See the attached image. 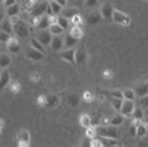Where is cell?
<instances>
[{
  "instance_id": "816d5d0a",
  "label": "cell",
  "mask_w": 148,
  "mask_h": 147,
  "mask_svg": "<svg viewBox=\"0 0 148 147\" xmlns=\"http://www.w3.org/2000/svg\"><path fill=\"white\" fill-rule=\"evenodd\" d=\"M3 20H4V16H3V13H1V11H0V23H1Z\"/></svg>"
},
{
  "instance_id": "ba28073f",
  "label": "cell",
  "mask_w": 148,
  "mask_h": 147,
  "mask_svg": "<svg viewBox=\"0 0 148 147\" xmlns=\"http://www.w3.org/2000/svg\"><path fill=\"white\" fill-rule=\"evenodd\" d=\"M49 1H42V3H39L36 4V5L32 8L31 10V16H35V18H40V16H42L45 14V11H46V6H47Z\"/></svg>"
},
{
  "instance_id": "d6986e66",
  "label": "cell",
  "mask_w": 148,
  "mask_h": 147,
  "mask_svg": "<svg viewBox=\"0 0 148 147\" xmlns=\"http://www.w3.org/2000/svg\"><path fill=\"white\" fill-rule=\"evenodd\" d=\"M85 60H86V51H85V47H80V50H76V54H75L76 65L84 64Z\"/></svg>"
},
{
  "instance_id": "f6af8a7d",
  "label": "cell",
  "mask_w": 148,
  "mask_h": 147,
  "mask_svg": "<svg viewBox=\"0 0 148 147\" xmlns=\"http://www.w3.org/2000/svg\"><path fill=\"white\" fill-rule=\"evenodd\" d=\"M45 15H47V16H51V15H55L54 13H52V9H51V6H50V4H47V6H46V11H45Z\"/></svg>"
},
{
  "instance_id": "1f68e13d",
  "label": "cell",
  "mask_w": 148,
  "mask_h": 147,
  "mask_svg": "<svg viewBox=\"0 0 148 147\" xmlns=\"http://www.w3.org/2000/svg\"><path fill=\"white\" fill-rule=\"evenodd\" d=\"M110 124L112 126H121L123 124V116L122 115H116L110 120Z\"/></svg>"
},
{
  "instance_id": "8992f818",
  "label": "cell",
  "mask_w": 148,
  "mask_h": 147,
  "mask_svg": "<svg viewBox=\"0 0 148 147\" xmlns=\"http://www.w3.org/2000/svg\"><path fill=\"white\" fill-rule=\"evenodd\" d=\"M134 110V102L133 100H125L123 99V102H122V107H121V113L123 117H128L132 115Z\"/></svg>"
},
{
  "instance_id": "4dcf8cb0",
  "label": "cell",
  "mask_w": 148,
  "mask_h": 147,
  "mask_svg": "<svg viewBox=\"0 0 148 147\" xmlns=\"http://www.w3.org/2000/svg\"><path fill=\"white\" fill-rule=\"evenodd\" d=\"M122 102H123V99H116V97H112V100H111V104H112L113 109L116 110L117 112H120V111H121Z\"/></svg>"
},
{
  "instance_id": "681fc988",
  "label": "cell",
  "mask_w": 148,
  "mask_h": 147,
  "mask_svg": "<svg viewBox=\"0 0 148 147\" xmlns=\"http://www.w3.org/2000/svg\"><path fill=\"white\" fill-rule=\"evenodd\" d=\"M143 113H145V116H148V107L145 109V111H143Z\"/></svg>"
},
{
  "instance_id": "30bf717a",
  "label": "cell",
  "mask_w": 148,
  "mask_h": 147,
  "mask_svg": "<svg viewBox=\"0 0 148 147\" xmlns=\"http://www.w3.org/2000/svg\"><path fill=\"white\" fill-rule=\"evenodd\" d=\"M6 47H8V51H10V54H18V52L21 50V45L18 41L16 39L10 38L6 43Z\"/></svg>"
},
{
  "instance_id": "9a60e30c",
  "label": "cell",
  "mask_w": 148,
  "mask_h": 147,
  "mask_svg": "<svg viewBox=\"0 0 148 147\" xmlns=\"http://www.w3.org/2000/svg\"><path fill=\"white\" fill-rule=\"evenodd\" d=\"M134 92H136V97H139V99L143 96H146L148 93V81L138 85V86L134 89Z\"/></svg>"
},
{
  "instance_id": "db71d44e",
  "label": "cell",
  "mask_w": 148,
  "mask_h": 147,
  "mask_svg": "<svg viewBox=\"0 0 148 147\" xmlns=\"http://www.w3.org/2000/svg\"><path fill=\"white\" fill-rule=\"evenodd\" d=\"M46 1H54V0H46Z\"/></svg>"
},
{
  "instance_id": "d6a6232c",
  "label": "cell",
  "mask_w": 148,
  "mask_h": 147,
  "mask_svg": "<svg viewBox=\"0 0 148 147\" xmlns=\"http://www.w3.org/2000/svg\"><path fill=\"white\" fill-rule=\"evenodd\" d=\"M80 124L84 126V127H90V126H91V118H90V116L88 115H82L81 117H80Z\"/></svg>"
},
{
  "instance_id": "484cf974",
  "label": "cell",
  "mask_w": 148,
  "mask_h": 147,
  "mask_svg": "<svg viewBox=\"0 0 148 147\" xmlns=\"http://www.w3.org/2000/svg\"><path fill=\"white\" fill-rule=\"evenodd\" d=\"M70 34H71L75 39H81L82 38V35H84V31H82V29L80 27V25H73L72 26V29L70 30Z\"/></svg>"
},
{
  "instance_id": "7a4b0ae2",
  "label": "cell",
  "mask_w": 148,
  "mask_h": 147,
  "mask_svg": "<svg viewBox=\"0 0 148 147\" xmlns=\"http://www.w3.org/2000/svg\"><path fill=\"white\" fill-rule=\"evenodd\" d=\"M96 135H100L101 137H111V138H118V131L116 126H101L96 128Z\"/></svg>"
},
{
  "instance_id": "ffe728a7",
  "label": "cell",
  "mask_w": 148,
  "mask_h": 147,
  "mask_svg": "<svg viewBox=\"0 0 148 147\" xmlns=\"http://www.w3.org/2000/svg\"><path fill=\"white\" fill-rule=\"evenodd\" d=\"M101 141V146H110V147H113V146H118L120 142L117 141V138H111V137H101L100 138Z\"/></svg>"
},
{
  "instance_id": "7dc6e473",
  "label": "cell",
  "mask_w": 148,
  "mask_h": 147,
  "mask_svg": "<svg viewBox=\"0 0 148 147\" xmlns=\"http://www.w3.org/2000/svg\"><path fill=\"white\" fill-rule=\"evenodd\" d=\"M136 131H137V126L132 125V126H131V133H132L133 136H136Z\"/></svg>"
},
{
  "instance_id": "f907efd6",
  "label": "cell",
  "mask_w": 148,
  "mask_h": 147,
  "mask_svg": "<svg viewBox=\"0 0 148 147\" xmlns=\"http://www.w3.org/2000/svg\"><path fill=\"white\" fill-rule=\"evenodd\" d=\"M1 130H3V120H0V133H1Z\"/></svg>"
},
{
  "instance_id": "83f0119b",
  "label": "cell",
  "mask_w": 148,
  "mask_h": 147,
  "mask_svg": "<svg viewBox=\"0 0 148 147\" xmlns=\"http://www.w3.org/2000/svg\"><path fill=\"white\" fill-rule=\"evenodd\" d=\"M147 135V126L145 124H139L137 125V131H136V136H138V137H145Z\"/></svg>"
},
{
  "instance_id": "52a82bcc",
  "label": "cell",
  "mask_w": 148,
  "mask_h": 147,
  "mask_svg": "<svg viewBox=\"0 0 148 147\" xmlns=\"http://www.w3.org/2000/svg\"><path fill=\"white\" fill-rule=\"evenodd\" d=\"M25 56L27 59L32 60V61H41L45 58V54L39 51V50H36V49H34V47H31V49H27V50L25 51Z\"/></svg>"
},
{
  "instance_id": "bcb514c9",
  "label": "cell",
  "mask_w": 148,
  "mask_h": 147,
  "mask_svg": "<svg viewBox=\"0 0 148 147\" xmlns=\"http://www.w3.org/2000/svg\"><path fill=\"white\" fill-rule=\"evenodd\" d=\"M55 1L59 4V5L62 6V8H65V6L67 5V0H55Z\"/></svg>"
},
{
  "instance_id": "5bb4252c",
  "label": "cell",
  "mask_w": 148,
  "mask_h": 147,
  "mask_svg": "<svg viewBox=\"0 0 148 147\" xmlns=\"http://www.w3.org/2000/svg\"><path fill=\"white\" fill-rule=\"evenodd\" d=\"M49 26H50V20H49V16L47 15H42L40 16L38 23H36V27H38L39 30H46L49 29Z\"/></svg>"
},
{
  "instance_id": "c3c4849f",
  "label": "cell",
  "mask_w": 148,
  "mask_h": 147,
  "mask_svg": "<svg viewBox=\"0 0 148 147\" xmlns=\"http://www.w3.org/2000/svg\"><path fill=\"white\" fill-rule=\"evenodd\" d=\"M143 121H145V125L148 127V116H146V118H143Z\"/></svg>"
},
{
  "instance_id": "8d00e7d4",
  "label": "cell",
  "mask_w": 148,
  "mask_h": 147,
  "mask_svg": "<svg viewBox=\"0 0 148 147\" xmlns=\"http://www.w3.org/2000/svg\"><path fill=\"white\" fill-rule=\"evenodd\" d=\"M57 102H59V97L57 96H49L47 99H46V105L47 106H55Z\"/></svg>"
},
{
  "instance_id": "836d02e7",
  "label": "cell",
  "mask_w": 148,
  "mask_h": 147,
  "mask_svg": "<svg viewBox=\"0 0 148 147\" xmlns=\"http://www.w3.org/2000/svg\"><path fill=\"white\" fill-rule=\"evenodd\" d=\"M132 116L134 120H141L143 121V118H145V113H143V110H139V109H136L133 110V112H132Z\"/></svg>"
},
{
  "instance_id": "f1b7e54d",
  "label": "cell",
  "mask_w": 148,
  "mask_h": 147,
  "mask_svg": "<svg viewBox=\"0 0 148 147\" xmlns=\"http://www.w3.org/2000/svg\"><path fill=\"white\" fill-rule=\"evenodd\" d=\"M31 47H34V49H36V50H39V51H41V52H44L45 54V46L36 38L31 39Z\"/></svg>"
},
{
  "instance_id": "4fadbf2b",
  "label": "cell",
  "mask_w": 148,
  "mask_h": 147,
  "mask_svg": "<svg viewBox=\"0 0 148 147\" xmlns=\"http://www.w3.org/2000/svg\"><path fill=\"white\" fill-rule=\"evenodd\" d=\"M30 133L26 130H23L20 131V133L18 135V141H19V145L20 146H27L30 144Z\"/></svg>"
},
{
  "instance_id": "277c9868",
  "label": "cell",
  "mask_w": 148,
  "mask_h": 147,
  "mask_svg": "<svg viewBox=\"0 0 148 147\" xmlns=\"http://www.w3.org/2000/svg\"><path fill=\"white\" fill-rule=\"evenodd\" d=\"M36 39H38L39 41L45 47H46V46H50L51 40H52V34L49 31V29H46V30H40L38 34H36Z\"/></svg>"
},
{
  "instance_id": "2e32d148",
  "label": "cell",
  "mask_w": 148,
  "mask_h": 147,
  "mask_svg": "<svg viewBox=\"0 0 148 147\" xmlns=\"http://www.w3.org/2000/svg\"><path fill=\"white\" fill-rule=\"evenodd\" d=\"M77 45V39H75L71 34H67L64 38V47L65 49H72Z\"/></svg>"
},
{
  "instance_id": "3957f363",
  "label": "cell",
  "mask_w": 148,
  "mask_h": 147,
  "mask_svg": "<svg viewBox=\"0 0 148 147\" xmlns=\"http://www.w3.org/2000/svg\"><path fill=\"white\" fill-rule=\"evenodd\" d=\"M112 20L116 24H120V25H123V26L131 25V18L127 14L123 13V11H120V10H113Z\"/></svg>"
},
{
  "instance_id": "8fae6325",
  "label": "cell",
  "mask_w": 148,
  "mask_h": 147,
  "mask_svg": "<svg viewBox=\"0 0 148 147\" xmlns=\"http://www.w3.org/2000/svg\"><path fill=\"white\" fill-rule=\"evenodd\" d=\"M10 81H11V76L9 71L4 69V71H1V74H0V92L4 91V89L10 84Z\"/></svg>"
},
{
  "instance_id": "d4e9b609",
  "label": "cell",
  "mask_w": 148,
  "mask_h": 147,
  "mask_svg": "<svg viewBox=\"0 0 148 147\" xmlns=\"http://www.w3.org/2000/svg\"><path fill=\"white\" fill-rule=\"evenodd\" d=\"M70 23L71 21H70L67 18H65V16H62V15H57V24H59L64 30H69Z\"/></svg>"
},
{
  "instance_id": "7bdbcfd3",
  "label": "cell",
  "mask_w": 148,
  "mask_h": 147,
  "mask_svg": "<svg viewBox=\"0 0 148 147\" xmlns=\"http://www.w3.org/2000/svg\"><path fill=\"white\" fill-rule=\"evenodd\" d=\"M10 86H11V91L13 92H18L20 90V85L18 82H10Z\"/></svg>"
},
{
  "instance_id": "9f6ffc18",
  "label": "cell",
  "mask_w": 148,
  "mask_h": 147,
  "mask_svg": "<svg viewBox=\"0 0 148 147\" xmlns=\"http://www.w3.org/2000/svg\"><path fill=\"white\" fill-rule=\"evenodd\" d=\"M80 1H85V0H80Z\"/></svg>"
},
{
  "instance_id": "7402d4cb",
  "label": "cell",
  "mask_w": 148,
  "mask_h": 147,
  "mask_svg": "<svg viewBox=\"0 0 148 147\" xmlns=\"http://www.w3.org/2000/svg\"><path fill=\"white\" fill-rule=\"evenodd\" d=\"M0 30L8 32V34H13L14 30H13V24H11L10 19L9 20H3L1 23H0Z\"/></svg>"
},
{
  "instance_id": "44dd1931",
  "label": "cell",
  "mask_w": 148,
  "mask_h": 147,
  "mask_svg": "<svg viewBox=\"0 0 148 147\" xmlns=\"http://www.w3.org/2000/svg\"><path fill=\"white\" fill-rule=\"evenodd\" d=\"M11 64V56L8 54H0V69H6Z\"/></svg>"
},
{
  "instance_id": "9c48e42d",
  "label": "cell",
  "mask_w": 148,
  "mask_h": 147,
  "mask_svg": "<svg viewBox=\"0 0 148 147\" xmlns=\"http://www.w3.org/2000/svg\"><path fill=\"white\" fill-rule=\"evenodd\" d=\"M113 10L114 9H113L112 4H110V3L102 4V6H101V15H102V18L106 19V20H111V19H112Z\"/></svg>"
},
{
  "instance_id": "74e56055",
  "label": "cell",
  "mask_w": 148,
  "mask_h": 147,
  "mask_svg": "<svg viewBox=\"0 0 148 147\" xmlns=\"http://www.w3.org/2000/svg\"><path fill=\"white\" fill-rule=\"evenodd\" d=\"M86 136L92 140V138L96 136V130H93L91 126H90V127H87V128H86Z\"/></svg>"
},
{
  "instance_id": "f5cc1de1",
  "label": "cell",
  "mask_w": 148,
  "mask_h": 147,
  "mask_svg": "<svg viewBox=\"0 0 148 147\" xmlns=\"http://www.w3.org/2000/svg\"><path fill=\"white\" fill-rule=\"evenodd\" d=\"M3 5V0H0V6H1Z\"/></svg>"
},
{
  "instance_id": "60d3db41",
  "label": "cell",
  "mask_w": 148,
  "mask_h": 147,
  "mask_svg": "<svg viewBox=\"0 0 148 147\" xmlns=\"http://www.w3.org/2000/svg\"><path fill=\"white\" fill-rule=\"evenodd\" d=\"M98 3V0H85V5L87 8H93Z\"/></svg>"
},
{
  "instance_id": "b9f144b4",
  "label": "cell",
  "mask_w": 148,
  "mask_h": 147,
  "mask_svg": "<svg viewBox=\"0 0 148 147\" xmlns=\"http://www.w3.org/2000/svg\"><path fill=\"white\" fill-rule=\"evenodd\" d=\"M141 105L143 106V107H148V93L146 96H143V97H141Z\"/></svg>"
},
{
  "instance_id": "ab89813d",
  "label": "cell",
  "mask_w": 148,
  "mask_h": 147,
  "mask_svg": "<svg viewBox=\"0 0 148 147\" xmlns=\"http://www.w3.org/2000/svg\"><path fill=\"white\" fill-rule=\"evenodd\" d=\"M70 21L73 23V24H75V25H80V24H81V16H80L79 14H77V15L73 16V18H72L71 20H70Z\"/></svg>"
},
{
  "instance_id": "f546056e",
  "label": "cell",
  "mask_w": 148,
  "mask_h": 147,
  "mask_svg": "<svg viewBox=\"0 0 148 147\" xmlns=\"http://www.w3.org/2000/svg\"><path fill=\"white\" fill-rule=\"evenodd\" d=\"M49 4H50V6L52 9V13H54L55 15H60L61 14V11H62V6L59 5L55 0H54V1H49Z\"/></svg>"
},
{
  "instance_id": "ee69618b",
  "label": "cell",
  "mask_w": 148,
  "mask_h": 147,
  "mask_svg": "<svg viewBox=\"0 0 148 147\" xmlns=\"http://www.w3.org/2000/svg\"><path fill=\"white\" fill-rule=\"evenodd\" d=\"M3 4H4L5 8H9L11 5H14V4H16V0H4Z\"/></svg>"
},
{
  "instance_id": "d590c367",
  "label": "cell",
  "mask_w": 148,
  "mask_h": 147,
  "mask_svg": "<svg viewBox=\"0 0 148 147\" xmlns=\"http://www.w3.org/2000/svg\"><path fill=\"white\" fill-rule=\"evenodd\" d=\"M11 38L10 34H8V32L0 30V44H6L8 40H9Z\"/></svg>"
},
{
  "instance_id": "ac0fdd59",
  "label": "cell",
  "mask_w": 148,
  "mask_h": 147,
  "mask_svg": "<svg viewBox=\"0 0 148 147\" xmlns=\"http://www.w3.org/2000/svg\"><path fill=\"white\" fill-rule=\"evenodd\" d=\"M79 14V10L76 9V8H66L65 6V9L62 8V11H61V15L65 16V18H67L69 20H71L73 16Z\"/></svg>"
},
{
  "instance_id": "e575fe53",
  "label": "cell",
  "mask_w": 148,
  "mask_h": 147,
  "mask_svg": "<svg viewBox=\"0 0 148 147\" xmlns=\"http://www.w3.org/2000/svg\"><path fill=\"white\" fill-rule=\"evenodd\" d=\"M79 102H80V97L77 96V95H70L69 96V104L71 105V106H73V107H76L77 105H79Z\"/></svg>"
},
{
  "instance_id": "6f0895ef",
  "label": "cell",
  "mask_w": 148,
  "mask_h": 147,
  "mask_svg": "<svg viewBox=\"0 0 148 147\" xmlns=\"http://www.w3.org/2000/svg\"><path fill=\"white\" fill-rule=\"evenodd\" d=\"M67 1H72V0H67Z\"/></svg>"
},
{
  "instance_id": "e0dca14e",
  "label": "cell",
  "mask_w": 148,
  "mask_h": 147,
  "mask_svg": "<svg viewBox=\"0 0 148 147\" xmlns=\"http://www.w3.org/2000/svg\"><path fill=\"white\" fill-rule=\"evenodd\" d=\"M20 14V5L18 3L11 5L9 8H6V11H5V15L8 18H13V16H18Z\"/></svg>"
},
{
  "instance_id": "7c38bea8",
  "label": "cell",
  "mask_w": 148,
  "mask_h": 147,
  "mask_svg": "<svg viewBox=\"0 0 148 147\" xmlns=\"http://www.w3.org/2000/svg\"><path fill=\"white\" fill-rule=\"evenodd\" d=\"M51 47L52 50L55 51H61L64 49V39L61 38V35H55L52 36V40H51Z\"/></svg>"
},
{
  "instance_id": "6da1fadb",
  "label": "cell",
  "mask_w": 148,
  "mask_h": 147,
  "mask_svg": "<svg viewBox=\"0 0 148 147\" xmlns=\"http://www.w3.org/2000/svg\"><path fill=\"white\" fill-rule=\"evenodd\" d=\"M11 24H13V30H14V34L18 36L20 39H25L29 36V25L24 21L23 19L18 16H13V18H9Z\"/></svg>"
},
{
  "instance_id": "5b68a950",
  "label": "cell",
  "mask_w": 148,
  "mask_h": 147,
  "mask_svg": "<svg viewBox=\"0 0 148 147\" xmlns=\"http://www.w3.org/2000/svg\"><path fill=\"white\" fill-rule=\"evenodd\" d=\"M75 54H76V50H75V47H72V49H65V50H62L60 52V58L65 60L66 63H70V64H72V65H76V61H75Z\"/></svg>"
},
{
  "instance_id": "cb8c5ba5",
  "label": "cell",
  "mask_w": 148,
  "mask_h": 147,
  "mask_svg": "<svg viewBox=\"0 0 148 147\" xmlns=\"http://www.w3.org/2000/svg\"><path fill=\"white\" fill-rule=\"evenodd\" d=\"M101 18H102L101 13H92L87 16V23L91 24V25H96V24L101 21Z\"/></svg>"
},
{
  "instance_id": "603a6c76",
  "label": "cell",
  "mask_w": 148,
  "mask_h": 147,
  "mask_svg": "<svg viewBox=\"0 0 148 147\" xmlns=\"http://www.w3.org/2000/svg\"><path fill=\"white\" fill-rule=\"evenodd\" d=\"M49 31L52 34V36H55V35H62L65 30L57 23H55V24H50V26H49Z\"/></svg>"
},
{
  "instance_id": "4316f807",
  "label": "cell",
  "mask_w": 148,
  "mask_h": 147,
  "mask_svg": "<svg viewBox=\"0 0 148 147\" xmlns=\"http://www.w3.org/2000/svg\"><path fill=\"white\" fill-rule=\"evenodd\" d=\"M122 93H123V99L125 100H133L134 101V99H136V92H134V90H132V89L123 90Z\"/></svg>"
},
{
  "instance_id": "11a10c76",
  "label": "cell",
  "mask_w": 148,
  "mask_h": 147,
  "mask_svg": "<svg viewBox=\"0 0 148 147\" xmlns=\"http://www.w3.org/2000/svg\"><path fill=\"white\" fill-rule=\"evenodd\" d=\"M19 1H21V0H16V3H19Z\"/></svg>"
},
{
  "instance_id": "f35d334b",
  "label": "cell",
  "mask_w": 148,
  "mask_h": 147,
  "mask_svg": "<svg viewBox=\"0 0 148 147\" xmlns=\"http://www.w3.org/2000/svg\"><path fill=\"white\" fill-rule=\"evenodd\" d=\"M111 96L116 97V99H123V93L120 90H113V91H111Z\"/></svg>"
}]
</instances>
